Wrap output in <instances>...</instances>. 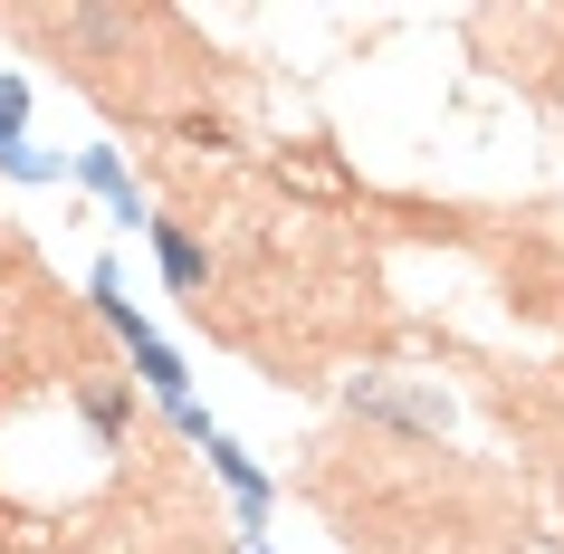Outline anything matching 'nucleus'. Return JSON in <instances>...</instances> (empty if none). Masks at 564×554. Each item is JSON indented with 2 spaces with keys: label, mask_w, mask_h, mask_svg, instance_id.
Wrapping results in <instances>:
<instances>
[{
  "label": "nucleus",
  "mask_w": 564,
  "mask_h": 554,
  "mask_svg": "<svg viewBox=\"0 0 564 554\" xmlns=\"http://www.w3.org/2000/svg\"><path fill=\"white\" fill-rule=\"evenodd\" d=\"M0 30L67 58V77L124 124L182 134L202 116V106H182V87H210V58L182 10H10Z\"/></svg>",
  "instance_id": "1"
},
{
  "label": "nucleus",
  "mask_w": 564,
  "mask_h": 554,
  "mask_svg": "<svg viewBox=\"0 0 564 554\" xmlns=\"http://www.w3.org/2000/svg\"><path fill=\"white\" fill-rule=\"evenodd\" d=\"M535 459H545V488H555V517H564V421H545V449Z\"/></svg>",
  "instance_id": "2"
}]
</instances>
